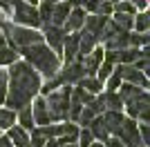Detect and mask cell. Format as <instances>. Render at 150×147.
<instances>
[{"label": "cell", "instance_id": "cell-16", "mask_svg": "<svg viewBox=\"0 0 150 147\" xmlns=\"http://www.w3.org/2000/svg\"><path fill=\"white\" fill-rule=\"evenodd\" d=\"M7 136H9V141L13 143V147H25L29 143V132L23 129L20 125H11V127L7 129Z\"/></svg>", "mask_w": 150, "mask_h": 147}, {"label": "cell", "instance_id": "cell-18", "mask_svg": "<svg viewBox=\"0 0 150 147\" xmlns=\"http://www.w3.org/2000/svg\"><path fill=\"white\" fill-rule=\"evenodd\" d=\"M88 129L92 132L94 141H101V143H105L108 138H110V134H108V129H105V123H103L101 114H99V116H94V118H92V123L88 125Z\"/></svg>", "mask_w": 150, "mask_h": 147}, {"label": "cell", "instance_id": "cell-8", "mask_svg": "<svg viewBox=\"0 0 150 147\" xmlns=\"http://www.w3.org/2000/svg\"><path fill=\"white\" fill-rule=\"evenodd\" d=\"M43 27H45L43 38L47 40V47H50L52 51L61 54V49H63V38H65L63 27H56V24H43Z\"/></svg>", "mask_w": 150, "mask_h": 147}, {"label": "cell", "instance_id": "cell-22", "mask_svg": "<svg viewBox=\"0 0 150 147\" xmlns=\"http://www.w3.org/2000/svg\"><path fill=\"white\" fill-rule=\"evenodd\" d=\"M16 120H18V123H20V127L27 129V132H31V129L36 127V125H34V116H31V105L20 107L18 114H16Z\"/></svg>", "mask_w": 150, "mask_h": 147}, {"label": "cell", "instance_id": "cell-1", "mask_svg": "<svg viewBox=\"0 0 150 147\" xmlns=\"http://www.w3.org/2000/svg\"><path fill=\"white\" fill-rule=\"evenodd\" d=\"M7 80H9V87H7L5 105L9 109H20L29 105L40 92V74L29 62H11V71Z\"/></svg>", "mask_w": 150, "mask_h": 147}, {"label": "cell", "instance_id": "cell-29", "mask_svg": "<svg viewBox=\"0 0 150 147\" xmlns=\"http://www.w3.org/2000/svg\"><path fill=\"white\" fill-rule=\"evenodd\" d=\"M18 60V54H16V49H9V47H0V67L2 65H11V62Z\"/></svg>", "mask_w": 150, "mask_h": 147}, {"label": "cell", "instance_id": "cell-26", "mask_svg": "<svg viewBox=\"0 0 150 147\" xmlns=\"http://www.w3.org/2000/svg\"><path fill=\"white\" fill-rule=\"evenodd\" d=\"M132 27L137 29V34H148V27H150V16L148 11L139 13V16H134V20H132Z\"/></svg>", "mask_w": 150, "mask_h": 147}, {"label": "cell", "instance_id": "cell-10", "mask_svg": "<svg viewBox=\"0 0 150 147\" xmlns=\"http://www.w3.org/2000/svg\"><path fill=\"white\" fill-rule=\"evenodd\" d=\"M128 107V114H130V118H134V120L139 123H148V94L141 98H137V100H132V103H125Z\"/></svg>", "mask_w": 150, "mask_h": 147}, {"label": "cell", "instance_id": "cell-17", "mask_svg": "<svg viewBox=\"0 0 150 147\" xmlns=\"http://www.w3.org/2000/svg\"><path fill=\"white\" fill-rule=\"evenodd\" d=\"M69 11H72V7L65 2V0H61V2H56L54 5V9H52V22L50 24H56V27H63V22L67 20Z\"/></svg>", "mask_w": 150, "mask_h": 147}, {"label": "cell", "instance_id": "cell-23", "mask_svg": "<svg viewBox=\"0 0 150 147\" xmlns=\"http://www.w3.org/2000/svg\"><path fill=\"white\" fill-rule=\"evenodd\" d=\"M132 20H134V18H132L130 13H119V11H114V16H112V20H110V22H112L119 31H128V29L132 27Z\"/></svg>", "mask_w": 150, "mask_h": 147}, {"label": "cell", "instance_id": "cell-42", "mask_svg": "<svg viewBox=\"0 0 150 147\" xmlns=\"http://www.w3.org/2000/svg\"><path fill=\"white\" fill-rule=\"evenodd\" d=\"M90 147H103V143H101V141H92V143H90Z\"/></svg>", "mask_w": 150, "mask_h": 147}, {"label": "cell", "instance_id": "cell-43", "mask_svg": "<svg viewBox=\"0 0 150 147\" xmlns=\"http://www.w3.org/2000/svg\"><path fill=\"white\" fill-rule=\"evenodd\" d=\"M5 45V36H2V27H0V47Z\"/></svg>", "mask_w": 150, "mask_h": 147}, {"label": "cell", "instance_id": "cell-37", "mask_svg": "<svg viewBox=\"0 0 150 147\" xmlns=\"http://www.w3.org/2000/svg\"><path fill=\"white\" fill-rule=\"evenodd\" d=\"M13 2H16V0H0V11L11 13V9H13Z\"/></svg>", "mask_w": 150, "mask_h": 147}, {"label": "cell", "instance_id": "cell-7", "mask_svg": "<svg viewBox=\"0 0 150 147\" xmlns=\"http://www.w3.org/2000/svg\"><path fill=\"white\" fill-rule=\"evenodd\" d=\"M117 69H119L123 83H130V85H137V87H148V76L144 71H139L134 65H119Z\"/></svg>", "mask_w": 150, "mask_h": 147}, {"label": "cell", "instance_id": "cell-12", "mask_svg": "<svg viewBox=\"0 0 150 147\" xmlns=\"http://www.w3.org/2000/svg\"><path fill=\"white\" fill-rule=\"evenodd\" d=\"M63 56H65V62H72L79 56V31H69L63 38Z\"/></svg>", "mask_w": 150, "mask_h": 147}, {"label": "cell", "instance_id": "cell-21", "mask_svg": "<svg viewBox=\"0 0 150 147\" xmlns=\"http://www.w3.org/2000/svg\"><path fill=\"white\" fill-rule=\"evenodd\" d=\"M101 98H103V105H105V109H112V111H121L125 107L123 100H121V96L117 92H103L101 94Z\"/></svg>", "mask_w": 150, "mask_h": 147}, {"label": "cell", "instance_id": "cell-30", "mask_svg": "<svg viewBox=\"0 0 150 147\" xmlns=\"http://www.w3.org/2000/svg\"><path fill=\"white\" fill-rule=\"evenodd\" d=\"M112 69H114V62H110V60H105V58H103V62L99 65V69H96V74H94V76H96L101 83H105V78L112 74Z\"/></svg>", "mask_w": 150, "mask_h": 147}, {"label": "cell", "instance_id": "cell-35", "mask_svg": "<svg viewBox=\"0 0 150 147\" xmlns=\"http://www.w3.org/2000/svg\"><path fill=\"white\" fill-rule=\"evenodd\" d=\"M94 13L108 18V13H112V2H110V0H101L99 5H96V9H94Z\"/></svg>", "mask_w": 150, "mask_h": 147}, {"label": "cell", "instance_id": "cell-9", "mask_svg": "<svg viewBox=\"0 0 150 147\" xmlns=\"http://www.w3.org/2000/svg\"><path fill=\"white\" fill-rule=\"evenodd\" d=\"M31 116H34V125H50L52 123V116H50V109L45 105V98L43 96H36L31 100Z\"/></svg>", "mask_w": 150, "mask_h": 147}, {"label": "cell", "instance_id": "cell-2", "mask_svg": "<svg viewBox=\"0 0 150 147\" xmlns=\"http://www.w3.org/2000/svg\"><path fill=\"white\" fill-rule=\"evenodd\" d=\"M20 54L25 56V62H29L34 69H38L45 78H54L58 74V69H61V58H58V54L52 51V49L47 47V45H43V43L23 47Z\"/></svg>", "mask_w": 150, "mask_h": 147}, {"label": "cell", "instance_id": "cell-4", "mask_svg": "<svg viewBox=\"0 0 150 147\" xmlns=\"http://www.w3.org/2000/svg\"><path fill=\"white\" fill-rule=\"evenodd\" d=\"M2 31H5V38L13 45V49H23V47H29V45H36V43H43V34L31 27H20V24H0Z\"/></svg>", "mask_w": 150, "mask_h": 147}, {"label": "cell", "instance_id": "cell-41", "mask_svg": "<svg viewBox=\"0 0 150 147\" xmlns=\"http://www.w3.org/2000/svg\"><path fill=\"white\" fill-rule=\"evenodd\" d=\"M134 9H148V0H132Z\"/></svg>", "mask_w": 150, "mask_h": 147}, {"label": "cell", "instance_id": "cell-31", "mask_svg": "<svg viewBox=\"0 0 150 147\" xmlns=\"http://www.w3.org/2000/svg\"><path fill=\"white\" fill-rule=\"evenodd\" d=\"M105 83H108V89H105V92H117V89L121 87V83H123V80H121L119 69H112V74L105 78Z\"/></svg>", "mask_w": 150, "mask_h": 147}, {"label": "cell", "instance_id": "cell-39", "mask_svg": "<svg viewBox=\"0 0 150 147\" xmlns=\"http://www.w3.org/2000/svg\"><path fill=\"white\" fill-rule=\"evenodd\" d=\"M103 147H125V145L119 141V138H108V141L103 143Z\"/></svg>", "mask_w": 150, "mask_h": 147}, {"label": "cell", "instance_id": "cell-45", "mask_svg": "<svg viewBox=\"0 0 150 147\" xmlns=\"http://www.w3.org/2000/svg\"><path fill=\"white\" fill-rule=\"evenodd\" d=\"M47 2H61V0H47Z\"/></svg>", "mask_w": 150, "mask_h": 147}, {"label": "cell", "instance_id": "cell-15", "mask_svg": "<svg viewBox=\"0 0 150 147\" xmlns=\"http://www.w3.org/2000/svg\"><path fill=\"white\" fill-rule=\"evenodd\" d=\"M117 94L121 96V100L125 103H132V100H137V98L146 96L148 92H144V87H137V85H130V83H121V87L117 89Z\"/></svg>", "mask_w": 150, "mask_h": 147}, {"label": "cell", "instance_id": "cell-24", "mask_svg": "<svg viewBox=\"0 0 150 147\" xmlns=\"http://www.w3.org/2000/svg\"><path fill=\"white\" fill-rule=\"evenodd\" d=\"M54 5H56V2H47V0H43V2H40V7H38L40 27H43V24H50V22H52V9H54Z\"/></svg>", "mask_w": 150, "mask_h": 147}, {"label": "cell", "instance_id": "cell-46", "mask_svg": "<svg viewBox=\"0 0 150 147\" xmlns=\"http://www.w3.org/2000/svg\"><path fill=\"white\" fill-rule=\"evenodd\" d=\"M114 2H117V0H114Z\"/></svg>", "mask_w": 150, "mask_h": 147}, {"label": "cell", "instance_id": "cell-13", "mask_svg": "<svg viewBox=\"0 0 150 147\" xmlns=\"http://www.w3.org/2000/svg\"><path fill=\"white\" fill-rule=\"evenodd\" d=\"M85 22V9L83 7H72V11H69L67 20L63 22V31H79Z\"/></svg>", "mask_w": 150, "mask_h": 147}, {"label": "cell", "instance_id": "cell-44", "mask_svg": "<svg viewBox=\"0 0 150 147\" xmlns=\"http://www.w3.org/2000/svg\"><path fill=\"white\" fill-rule=\"evenodd\" d=\"M25 2H29V5H36V2H38V0H25Z\"/></svg>", "mask_w": 150, "mask_h": 147}, {"label": "cell", "instance_id": "cell-27", "mask_svg": "<svg viewBox=\"0 0 150 147\" xmlns=\"http://www.w3.org/2000/svg\"><path fill=\"white\" fill-rule=\"evenodd\" d=\"M92 98H94L92 94L85 92V89L79 87V85L72 89V100H76V103H81V105H90V103H92Z\"/></svg>", "mask_w": 150, "mask_h": 147}, {"label": "cell", "instance_id": "cell-25", "mask_svg": "<svg viewBox=\"0 0 150 147\" xmlns=\"http://www.w3.org/2000/svg\"><path fill=\"white\" fill-rule=\"evenodd\" d=\"M16 125V111L9 107H0V129H9Z\"/></svg>", "mask_w": 150, "mask_h": 147}, {"label": "cell", "instance_id": "cell-32", "mask_svg": "<svg viewBox=\"0 0 150 147\" xmlns=\"http://www.w3.org/2000/svg\"><path fill=\"white\" fill-rule=\"evenodd\" d=\"M112 11H119V13H134V5H132L130 0H117L112 5Z\"/></svg>", "mask_w": 150, "mask_h": 147}, {"label": "cell", "instance_id": "cell-38", "mask_svg": "<svg viewBox=\"0 0 150 147\" xmlns=\"http://www.w3.org/2000/svg\"><path fill=\"white\" fill-rule=\"evenodd\" d=\"M101 0H81V5L85 7V9H88V11H92L94 13V9H96V5H99Z\"/></svg>", "mask_w": 150, "mask_h": 147}, {"label": "cell", "instance_id": "cell-40", "mask_svg": "<svg viewBox=\"0 0 150 147\" xmlns=\"http://www.w3.org/2000/svg\"><path fill=\"white\" fill-rule=\"evenodd\" d=\"M0 147H13V143L9 141V136H5V134H0Z\"/></svg>", "mask_w": 150, "mask_h": 147}, {"label": "cell", "instance_id": "cell-33", "mask_svg": "<svg viewBox=\"0 0 150 147\" xmlns=\"http://www.w3.org/2000/svg\"><path fill=\"white\" fill-rule=\"evenodd\" d=\"M94 141V136H92V132H90L88 127H83V129H79V136H76V143H79V147H90V143Z\"/></svg>", "mask_w": 150, "mask_h": 147}, {"label": "cell", "instance_id": "cell-5", "mask_svg": "<svg viewBox=\"0 0 150 147\" xmlns=\"http://www.w3.org/2000/svg\"><path fill=\"white\" fill-rule=\"evenodd\" d=\"M11 16L18 24H25V27H31L36 29L40 27V18H38V9L25 0H16L13 2V9H11Z\"/></svg>", "mask_w": 150, "mask_h": 147}, {"label": "cell", "instance_id": "cell-28", "mask_svg": "<svg viewBox=\"0 0 150 147\" xmlns=\"http://www.w3.org/2000/svg\"><path fill=\"white\" fill-rule=\"evenodd\" d=\"M94 116H99V114H96V111H94L90 105H85V107L81 109V114H79V118H76V123H79L81 127H88L90 123H92V118H94Z\"/></svg>", "mask_w": 150, "mask_h": 147}, {"label": "cell", "instance_id": "cell-20", "mask_svg": "<svg viewBox=\"0 0 150 147\" xmlns=\"http://www.w3.org/2000/svg\"><path fill=\"white\" fill-rule=\"evenodd\" d=\"M79 87H83L85 92H90L92 96H96V94H101V89H103V83H101L96 76H83L79 83H76Z\"/></svg>", "mask_w": 150, "mask_h": 147}, {"label": "cell", "instance_id": "cell-6", "mask_svg": "<svg viewBox=\"0 0 150 147\" xmlns=\"http://www.w3.org/2000/svg\"><path fill=\"white\" fill-rule=\"evenodd\" d=\"M117 138H119L121 143H123L125 147H146L144 143H141V136H139V125L134 118H123V123H121L119 132H117Z\"/></svg>", "mask_w": 150, "mask_h": 147}, {"label": "cell", "instance_id": "cell-14", "mask_svg": "<svg viewBox=\"0 0 150 147\" xmlns=\"http://www.w3.org/2000/svg\"><path fill=\"white\" fill-rule=\"evenodd\" d=\"M101 118H103V123H105V129L108 134H114L117 136V132H119L121 123H123V111H112V109H105L103 114H101Z\"/></svg>", "mask_w": 150, "mask_h": 147}, {"label": "cell", "instance_id": "cell-19", "mask_svg": "<svg viewBox=\"0 0 150 147\" xmlns=\"http://www.w3.org/2000/svg\"><path fill=\"white\" fill-rule=\"evenodd\" d=\"M108 18L105 16H96V13H92L90 18H85V22H83V27L90 31V34H94L96 36V40L101 38V31H103V27H105Z\"/></svg>", "mask_w": 150, "mask_h": 147}, {"label": "cell", "instance_id": "cell-36", "mask_svg": "<svg viewBox=\"0 0 150 147\" xmlns=\"http://www.w3.org/2000/svg\"><path fill=\"white\" fill-rule=\"evenodd\" d=\"M5 96H7V71L0 69V105L5 103Z\"/></svg>", "mask_w": 150, "mask_h": 147}, {"label": "cell", "instance_id": "cell-11", "mask_svg": "<svg viewBox=\"0 0 150 147\" xmlns=\"http://www.w3.org/2000/svg\"><path fill=\"white\" fill-rule=\"evenodd\" d=\"M81 62H83V69H85V76H94L96 69H99V65L103 62V49L94 47L88 56H83V58H81Z\"/></svg>", "mask_w": 150, "mask_h": 147}, {"label": "cell", "instance_id": "cell-34", "mask_svg": "<svg viewBox=\"0 0 150 147\" xmlns=\"http://www.w3.org/2000/svg\"><path fill=\"white\" fill-rule=\"evenodd\" d=\"M130 47H148V34H130Z\"/></svg>", "mask_w": 150, "mask_h": 147}, {"label": "cell", "instance_id": "cell-3", "mask_svg": "<svg viewBox=\"0 0 150 147\" xmlns=\"http://www.w3.org/2000/svg\"><path fill=\"white\" fill-rule=\"evenodd\" d=\"M45 105L50 109V116H52V123L54 120H67V114H69V100H72V85H63L58 87V92L45 94Z\"/></svg>", "mask_w": 150, "mask_h": 147}]
</instances>
